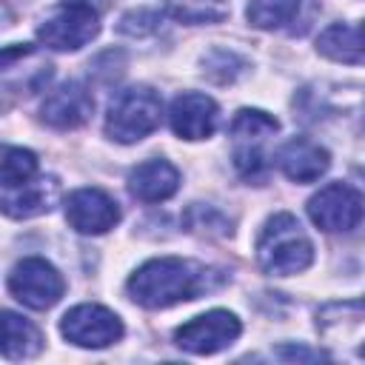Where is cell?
Masks as SVG:
<instances>
[{
    "mask_svg": "<svg viewBox=\"0 0 365 365\" xmlns=\"http://www.w3.org/2000/svg\"><path fill=\"white\" fill-rule=\"evenodd\" d=\"M40 348H43L40 331L29 319H23L11 311H3V356L6 359H29Z\"/></svg>",
    "mask_w": 365,
    "mask_h": 365,
    "instance_id": "obj_16",
    "label": "cell"
},
{
    "mask_svg": "<svg viewBox=\"0 0 365 365\" xmlns=\"http://www.w3.org/2000/svg\"><path fill=\"white\" fill-rule=\"evenodd\" d=\"M34 177H37V157L29 148L6 145L3 148V165H0V182H3V188L23 185V182H29Z\"/></svg>",
    "mask_w": 365,
    "mask_h": 365,
    "instance_id": "obj_19",
    "label": "cell"
},
{
    "mask_svg": "<svg viewBox=\"0 0 365 365\" xmlns=\"http://www.w3.org/2000/svg\"><path fill=\"white\" fill-rule=\"evenodd\" d=\"M308 217L322 231H351L365 220V194L348 182H331L308 200Z\"/></svg>",
    "mask_w": 365,
    "mask_h": 365,
    "instance_id": "obj_5",
    "label": "cell"
},
{
    "mask_svg": "<svg viewBox=\"0 0 365 365\" xmlns=\"http://www.w3.org/2000/svg\"><path fill=\"white\" fill-rule=\"evenodd\" d=\"M257 259L265 274L291 277L314 262V245L294 214H274L257 240Z\"/></svg>",
    "mask_w": 365,
    "mask_h": 365,
    "instance_id": "obj_2",
    "label": "cell"
},
{
    "mask_svg": "<svg viewBox=\"0 0 365 365\" xmlns=\"http://www.w3.org/2000/svg\"><path fill=\"white\" fill-rule=\"evenodd\" d=\"M242 325L231 311H208L174 331V342L188 354H217L240 336Z\"/></svg>",
    "mask_w": 365,
    "mask_h": 365,
    "instance_id": "obj_8",
    "label": "cell"
},
{
    "mask_svg": "<svg viewBox=\"0 0 365 365\" xmlns=\"http://www.w3.org/2000/svg\"><path fill=\"white\" fill-rule=\"evenodd\" d=\"M217 279L211 282V271L202 265H194L180 257H157L140 265L128 277V297L143 308H171L177 302L197 299L200 294L211 291Z\"/></svg>",
    "mask_w": 365,
    "mask_h": 365,
    "instance_id": "obj_1",
    "label": "cell"
},
{
    "mask_svg": "<svg viewBox=\"0 0 365 365\" xmlns=\"http://www.w3.org/2000/svg\"><path fill=\"white\" fill-rule=\"evenodd\" d=\"M163 103L148 86L125 88L114 97L106 117V134L117 143H137L160 125Z\"/></svg>",
    "mask_w": 365,
    "mask_h": 365,
    "instance_id": "obj_3",
    "label": "cell"
},
{
    "mask_svg": "<svg viewBox=\"0 0 365 365\" xmlns=\"http://www.w3.org/2000/svg\"><path fill=\"white\" fill-rule=\"evenodd\" d=\"M9 291L17 302H23L34 311H46L63 297L66 282H63L60 271L51 262L40 259V257H29V259H20L11 268Z\"/></svg>",
    "mask_w": 365,
    "mask_h": 365,
    "instance_id": "obj_6",
    "label": "cell"
},
{
    "mask_svg": "<svg viewBox=\"0 0 365 365\" xmlns=\"http://www.w3.org/2000/svg\"><path fill=\"white\" fill-rule=\"evenodd\" d=\"M165 6L180 23H217L228 14L225 0H165Z\"/></svg>",
    "mask_w": 365,
    "mask_h": 365,
    "instance_id": "obj_20",
    "label": "cell"
},
{
    "mask_svg": "<svg viewBox=\"0 0 365 365\" xmlns=\"http://www.w3.org/2000/svg\"><path fill=\"white\" fill-rule=\"evenodd\" d=\"M77 3H86V6H91V9H97V11H106V9L111 6V0H77Z\"/></svg>",
    "mask_w": 365,
    "mask_h": 365,
    "instance_id": "obj_22",
    "label": "cell"
},
{
    "mask_svg": "<svg viewBox=\"0 0 365 365\" xmlns=\"http://www.w3.org/2000/svg\"><path fill=\"white\" fill-rule=\"evenodd\" d=\"M60 331L71 345L80 348H108L123 336V322L114 311L103 305H74L60 319Z\"/></svg>",
    "mask_w": 365,
    "mask_h": 365,
    "instance_id": "obj_7",
    "label": "cell"
},
{
    "mask_svg": "<svg viewBox=\"0 0 365 365\" xmlns=\"http://www.w3.org/2000/svg\"><path fill=\"white\" fill-rule=\"evenodd\" d=\"M277 128H279L277 117H271L259 108H242V111H237V117L231 123V137H234V145H259Z\"/></svg>",
    "mask_w": 365,
    "mask_h": 365,
    "instance_id": "obj_17",
    "label": "cell"
},
{
    "mask_svg": "<svg viewBox=\"0 0 365 365\" xmlns=\"http://www.w3.org/2000/svg\"><path fill=\"white\" fill-rule=\"evenodd\" d=\"M66 220L80 234H106L117 225L120 208L100 188H77L66 200Z\"/></svg>",
    "mask_w": 365,
    "mask_h": 365,
    "instance_id": "obj_9",
    "label": "cell"
},
{
    "mask_svg": "<svg viewBox=\"0 0 365 365\" xmlns=\"http://www.w3.org/2000/svg\"><path fill=\"white\" fill-rule=\"evenodd\" d=\"M57 200V182L48 177H34L23 185L14 188H3V211L6 217H37L46 214L51 208V202Z\"/></svg>",
    "mask_w": 365,
    "mask_h": 365,
    "instance_id": "obj_14",
    "label": "cell"
},
{
    "mask_svg": "<svg viewBox=\"0 0 365 365\" xmlns=\"http://www.w3.org/2000/svg\"><path fill=\"white\" fill-rule=\"evenodd\" d=\"M180 188V174L168 160H145L128 174V191L140 202H163Z\"/></svg>",
    "mask_w": 365,
    "mask_h": 365,
    "instance_id": "obj_13",
    "label": "cell"
},
{
    "mask_svg": "<svg viewBox=\"0 0 365 365\" xmlns=\"http://www.w3.org/2000/svg\"><path fill=\"white\" fill-rule=\"evenodd\" d=\"M217 117H220L217 103L208 94H200V91L180 94L171 103V111H168L171 131L177 137H182V140H205V137H211L214 128H217Z\"/></svg>",
    "mask_w": 365,
    "mask_h": 365,
    "instance_id": "obj_11",
    "label": "cell"
},
{
    "mask_svg": "<svg viewBox=\"0 0 365 365\" xmlns=\"http://www.w3.org/2000/svg\"><path fill=\"white\" fill-rule=\"evenodd\" d=\"M317 48L328 60L348 63V66H365V20L359 26H345V23L328 26L319 34Z\"/></svg>",
    "mask_w": 365,
    "mask_h": 365,
    "instance_id": "obj_15",
    "label": "cell"
},
{
    "mask_svg": "<svg viewBox=\"0 0 365 365\" xmlns=\"http://www.w3.org/2000/svg\"><path fill=\"white\" fill-rule=\"evenodd\" d=\"M299 3L302 0H251L245 14L257 29H282L299 14Z\"/></svg>",
    "mask_w": 365,
    "mask_h": 365,
    "instance_id": "obj_18",
    "label": "cell"
},
{
    "mask_svg": "<svg viewBox=\"0 0 365 365\" xmlns=\"http://www.w3.org/2000/svg\"><path fill=\"white\" fill-rule=\"evenodd\" d=\"M97 31H100V11L77 0H63L37 26V37L54 51H77L86 43H91Z\"/></svg>",
    "mask_w": 365,
    "mask_h": 365,
    "instance_id": "obj_4",
    "label": "cell"
},
{
    "mask_svg": "<svg viewBox=\"0 0 365 365\" xmlns=\"http://www.w3.org/2000/svg\"><path fill=\"white\" fill-rule=\"evenodd\" d=\"M328 151L308 137H294L279 148V168L294 182H314L328 171Z\"/></svg>",
    "mask_w": 365,
    "mask_h": 365,
    "instance_id": "obj_12",
    "label": "cell"
},
{
    "mask_svg": "<svg viewBox=\"0 0 365 365\" xmlns=\"http://www.w3.org/2000/svg\"><path fill=\"white\" fill-rule=\"evenodd\" d=\"M94 111V100L91 91L83 83H63L57 86L51 94H46V100L40 103V120L51 128L68 131L83 125Z\"/></svg>",
    "mask_w": 365,
    "mask_h": 365,
    "instance_id": "obj_10",
    "label": "cell"
},
{
    "mask_svg": "<svg viewBox=\"0 0 365 365\" xmlns=\"http://www.w3.org/2000/svg\"><path fill=\"white\" fill-rule=\"evenodd\" d=\"M279 354H282V356H291V359H319V356H322V354H317V351H302V348H291V351L282 348Z\"/></svg>",
    "mask_w": 365,
    "mask_h": 365,
    "instance_id": "obj_21",
    "label": "cell"
}]
</instances>
